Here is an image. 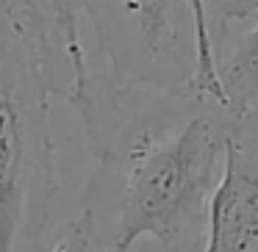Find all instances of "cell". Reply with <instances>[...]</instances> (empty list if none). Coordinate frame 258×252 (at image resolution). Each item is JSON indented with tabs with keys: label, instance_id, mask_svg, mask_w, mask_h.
<instances>
[{
	"label": "cell",
	"instance_id": "obj_2",
	"mask_svg": "<svg viewBox=\"0 0 258 252\" xmlns=\"http://www.w3.org/2000/svg\"><path fill=\"white\" fill-rule=\"evenodd\" d=\"M53 89L12 0H0V252L39 246L58 197Z\"/></svg>",
	"mask_w": 258,
	"mask_h": 252
},
{
	"label": "cell",
	"instance_id": "obj_4",
	"mask_svg": "<svg viewBox=\"0 0 258 252\" xmlns=\"http://www.w3.org/2000/svg\"><path fill=\"white\" fill-rule=\"evenodd\" d=\"M23 31L47 75L53 97H61L84 125L95 108L97 75L92 67L78 0H12Z\"/></svg>",
	"mask_w": 258,
	"mask_h": 252
},
{
	"label": "cell",
	"instance_id": "obj_6",
	"mask_svg": "<svg viewBox=\"0 0 258 252\" xmlns=\"http://www.w3.org/2000/svg\"><path fill=\"white\" fill-rule=\"evenodd\" d=\"M189 3H191V23H195V56H197L195 86L222 100V86H219V72H217V50H214V42L208 36L206 9H203V0H189Z\"/></svg>",
	"mask_w": 258,
	"mask_h": 252
},
{
	"label": "cell",
	"instance_id": "obj_9",
	"mask_svg": "<svg viewBox=\"0 0 258 252\" xmlns=\"http://www.w3.org/2000/svg\"><path fill=\"white\" fill-rule=\"evenodd\" d=\"M203 252H211V249H203Z\"/></svg>",
	"mask_w": 258,
	"mask_h": 252
},
{
	"label": "cell",
	"instance_id": "obj_8",
	"mask_svg": "<svg viewBox=\"0 0 258 252\" xmlns=\"http://www.w3.org/2000/svg\"><path fill=\"white\" fill-rule=\"evenodd\" d=\"M250 108H252V111H255V114H258V100H255V103H252V106H250Z\"/></svg>",
	"mask_w": 258,
	"mask_h": 252
},
{
	"label": "cell",
	"instance_id": "obj_7",
	"mask_svg": "<svg viewBox=\"0 0 258 252\" xmlns=\"http://www.w3.org/2000/svg\"><path fill=\"white\" fill-rule=\"evenodd\" d=\"M97 249V216L89 205L78 211L61 230L56 238L47 244L45 252H95Z\"/></svg>",
	"mask_w": 258,
	"mask_h": 252
},
{
	"label": "cell",
	"instance_id": "obj_1",
	"mask_svg": "<svg viewBox=\"0 0 258 252\" xmlns=\"http://www.w3.org/2000/svg\"><path fill=\"white\" fill-rule=\"evenodd\" d=\"M236 111L200 92L106 89L81 125L95 158L92 189L111 194V230L100 252H131L142 238L183 246L206 227Z\"/></svg>",
	"mask_w": 258,
	"mask_h": 252
},
{
	"label": "cell",
	"instance_id": "obj_5",
	"mask_svg": "<svg viewBox=\"0 0 258 252\" xmlns=\"http://www.w3.org/2000/svg\"><path fill=\"white\" fill-rule=\"evenodd\" d=\"M219 86H222V100L236 114L247 111L258 100V23L230 50L225 61L217 64Z\"/></svg>",
	"mask_w": 258,
	"mask_h": 252
},
{
	"label": "cell",
	"instance_id": "obj_3",
	"mask_svg": "<svg viewBox=\"0 0 258 252\" xmlns=\"http://www.w3.org/2000/svg\"><path fill=\"white\" fill-rule=\"evenodd\" d=\"M86 36L103 58L97 86H195V23L189 0H78Z\"/></svg>",
	"mask_w": 258,
	"mask_h": 252
}]
</instances>
